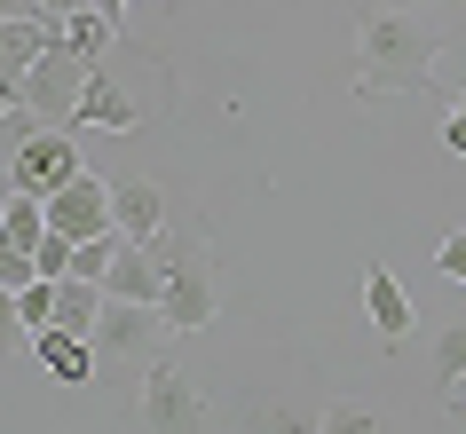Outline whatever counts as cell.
<instances>
[{
	"mask_svg": "<svg viewBox=\"0 0 466 434\" xmlns=\"http://www.w3.org/2000/svg\"><path fill=\"white\" fill-rule=\"evenodd\" d=\"M442 87V40L403 8H364L356 25V96L395 103V96H435Z\"/></svg>",
	"mask_w": 466,
	"mask_h": 434,
	"instance_id": "obj_1",
	"label": "cell"
},
{
	"mask_svg": "<svg viewBox=\"0 0 466 434\" xmlns=\"http://www.w3.org/2000/svg\"><path fill=\"white\" fill-rule=\"evenodd\" d=\"M150 253H158V316H167L174 339H190L214 324V261H206V237L198 229H182V237H150Z\"/></svg>",
	"mask_w": 466,
	"mask_h": 434,
	"instance_id": "obj_2",
	"label": "cell"
},
{
	"mask_svg": "<svg viewBox=\"0 0 466 434\" xmlns=\"http://www.w3.org/2000/svg\"><path fill=\"white\" fill-rule=\"evenodd\" d=\"M79 87H87V56L64 40V25H56V32H48V48L32 56V72L16 79V96H25V111H40L48 126H72Z\"/></svg>",
	"mask_w": 466,
	"mask_h": 434,
	"instance_id": "obj_3",
	"label": "cell"
},
{
	"mask_svg": "<svg viewBox=\"0 0 466 434\" xmlns=\"http://www.w3.org/2000/svg\"><path fill=\"white\" fill-rule=\"evenodd\" d=\"M143 434H206V395L190 363H150L143 379Z\"/></svg>",
	"mask_w": 466,
	"mask_h": 434,
	"instance_id": "obj_4",
	"label": "cell"
},
{
	"mask_svg": "<svg viewBox=\"0 0 466 434\" xmlns=\"http://www.w3.org/2000/svg\"><path fill=\"white\" fill-rule=\"evenodd\" d=\"M40 206H48V229H56V237H72V245L111 229V182H103V174H87V167H79L56 197H40Z\"/></svg>",
	"mask_w": 466,
	"mask_h": 434,
	"instance_id": "obj_5",
	"label": "cell"
},
{
	"mask_svg": "<svg viewBox=\"0 0 466 434\" xmlns=\"http://www.w3.org/2000/svg\"><path fill=\"white\" fill-rule=\"evenodd\" d=\"M8 174H16V190H25V197H56L79 174V143L64 135V126H40V135L8 158Z\"/></svg>",
	"mask_w": 466,
	"mask_h": 434,
	"instance_id": "obj_6",
	"label": "cell"
},
{
	"mask_svg": "<svg viewBox=\"0 0 466 434\" xmlns=\"http://www.w3.org/2000/svg\"><path fill=\"white\" fill-rule=\"evenodd\" d=\"M96 356H150L158 339H167V316L158 308H143V300H103V316H96Z\"/></svg>",
	"mask_w": 466,
	"mask_h": 434,
	"instance_id": "obj_7",
	"label": "cell"
},
{
	"mask_svg": "<svg viewBox=\"0 0 466 434\" xmlns=\"http://www.w3.org/2000/svg\"><path fill=\"white\" fill-rule=\"evenodd\" d=\"M111 229L135 245H150L158 229H167V197H158V182L150 174H127V182H111Z\"/></svg>",
	"mask_w": 466,
	"mask_h": 434,
	"instance_id": "obj_8",
	"label": "cell"
},
{
	"mask_svg": "<svg viewBox=\"0 0 466 434\" xmlns=\"http://www.w3.org/2000/svg\"><path fill=\"white\" fill-rule=\"evenodd\" d=\"M72 126H96V135H135V103L119 96V79H111V64H87V87H79V111Z\"/></svg>",
	"mask_w": 466,
	"mask_h": 434,
	"instance_id": "obj_9",
	"label": "cell"
},
{
	"mask_svg": "<svg viewBox=\"0 0 466 434\" xmlns=\"http://www.w3.org/2000/svg\"><path fill=\"white\" fill-rule=\"evenodd\" d=\"M32 348H40V363H48V379H64V387H87V379H96V339H87V332L40 324V332H32Z\"/></svg>",
	"mask_w": 466,
	"mask_h": 434,
	"instance_id": "obj_10",
	"label": "cell"
},
{
	"mask_svg": "<svg viewBox=\"0 0 466 434\" xmlns=\"http://www.w3.org/2000/svg\"><path fill=\"white\" fill-rule=\"evenodd\" d=\"M103 300H143V308H158V253L127 237L119 253H111V277H103Z\"/></svg>",
	"mask_w": 466,
	"mask_h": 434,
	"instance_id": "obj_11",
	"label": "cell"
},
{
	"mask_svg": "<svg viewBox=\"0 0 466 434\" xmlns=\"http://www.w3.org/2000/svg\"><path fill=\"white\" fill-rule=\"evenodd\" d=\"M364 316H371V332L388 339V348L411 332V300H403V285L388 277V261H364Z\"/></svg>",
	"mask_w": 466,
	"mask_h": 434,
	"instance_id": "obj_12",
	"label": "cell"
},
{
	"mask_svg": "<svg viewBox=\"0 0 466 434\" xmlns=\"http://www.w3.org/2000/svg\"><path fill=\"white\" fill-rule=\"evenodd\" d=\"M56 25H64V16H0V79H25Z\"/></svg>",
	"mask_w": 466,
	"mask_h": 434,
	"instance_id": "obj_13",
	"label": "cell"
},
{
	"mask_svg": "<svg viewBox=\"0 0 466 434\" xmlns=\"http://www.w3.org/2000/svg\"><path fill=\"white\" fill-rule=\"evenodd\" d=\"M253 434H324V410L293 403V395H261L253 403Z\"/></svg>",
	"mask_w": 466,
	"mask_h": 434,
	"instance_id": "obj_14",
	"label": "cell"
},
{
	"mask_svg": "<svg viewBox=\"0 0 466 434\" xmlns=\"http://www.w3.org/2000/svg\"><path fill=\"white\" fill-rule=\"evenodd\" d=\"M96 316H103V285L56 277V324H64V332H96Z\"/></svg>",
	"mask_w": 466,
	"mask_h": 434,
	"instance_id": "obj_15",
	"label": "cell"
},
{
	"mask_svg": "<svg viewBox=\"0 0 466 434\" xmlns=\"http://www.w3.org/2000/svg\"><path fill=\"white\" fill-rule=\"evenodd\" d=\"M64 40H72L87 64H103V56H111V40H119V25H111V16H96V8H72V16H64Z\"/></svg>",
	"mask_w": 466,
	"mask_h": 434,
	"instance_id": "obj_16",
	"label": "cell"
},
{
	"mask_svg": "<svg viewBox=\"0 0 466 434\" xmlns=\"http://www.w3.org/2000/svg\"><path fill=\"white\" fill-rule=\"evenodd\" d=\"M119 229H103V237H79L72 245V277H87V285H103V277H111V253H119Z\"/></svg>",
	"mask_w": 466,
	"mask_h": 434,
	"instance_id": "obj_17",
	"label": "cell"
},
{
	"mask_svg": "<svg viewBox=\"0 0 466 434\" xmlns=\"http://www.w3.org/2000/svg\"><path fill=\"white\" fill-rule=\"evenodd\" d=\"M435 387H442V395H459V387H466V324H451V332L435 339Z\"/></svg>",
	"mask_w": 466,
	"mask_h": 434,
	"instance_id": "obj_18",
	"label": "cell"
},
{
	"mask_svg": "<svg viewBox=\"0 0 466 434\" xmlns=\"http://www.w3.org/2000/svg\"><path fill=\"white\" fill-rule=\"evenodd\" d=\"M40 126H48V119H40V111H25V96H16L8 111H0V158H16V150L40 135Z\"/></svg>",
	"mask_w": 466,
	"mask_h": 434,
	"instance_id": "obj_19",
	"label": "cell"
},
{
	"mask_svg": "<svg viewBox=\"0 0 466 434\" xmlns=\"http://www.w3.org/2000/svg\"><path fill=\"white\" fill-rule=\"evenodd\" d=\"M32 277H40V268H32V245L16 237V229H0V285H8V292H25Z\"/></svg>",
	"mask_w": 466,
	"mask_h": 434,
	"instance_id": "obj_20",
	"label": "cell"
},
{
	"mask_svg": "<svg viewBox=\"0 0 466 434\" xmlns=\"http://www.w3.org/2000/svg\"><path fill=\"white\" fill-rule=\"evenodd\" d=\"M324 434H388V419L364 403H324Z\"/></svg>",
	"mask_w": 466,
	"mask_h": 434,
	"instance_id": "obj_21",
	"label": "cell"
},
{
	"mask_svg": "<svg viewBox=\"0 0 466 434\" xmlns=\"http://www.w3.org/2000/svg\"><path fill=\"white\" fill-rule=\"evenodd\" d=\"M16 316H25V332H40V324H56V285H48V277H32V285L16 292Z\"/></svg>",
	"mask_w": 466,
	"mask_h": 434,
	"instance_id": "obj_22",
	"label": "cell"
},
{
	"mask_svg": "<svg viewBox=\"0 0 466 434\" xmlns=\"http://www.w3.org/2000/svg\"><path fill=\"white\" fill-rule=\"evenodd\" d=\"M32 268H40V277H72V237H56V229H40V245H32Z\"/></svg>",
	"mask_w": 466,
	"mask_h": 434,
	"instance_id": "obj_23",
	"label": "cell"
},
{
	"mask_svg": "<svg viewBox=\"0 0 466 434\" xmlns=\"http://www.w3.org/2000/svg\"><path fill=\"white\" fill-rule=\"evenodd\" d=\"M16 339H25V316H16V292L0 285V356H8Z\"/></svg>",
	"mask_w": 466,
	"mask_h": 434,
	"instance_id": "obj_24",
	"label": "cell"
},
{
	"mask_svg": "<svg viewBox=\"0 0 466 434\" xmlns=\"http://www.w3.org/2000/svg\"><path fill=\"white\" fill-rule=\"evenodd\" d=\"M435 268H442V277H459V285H466V229H451V237H442Z\"/></svg>",
	"mask_w": 466,
	"mask_h": 434,
	"instance_id": "obj_25",
	"label": "cell"
},
{
	"mask_svg": "<svg viewBox=\"0 0 466 434\" xmlns=\"http://www.w3.org/2000/svg\"><path fill=\"white\" fill-rule=\"evenodd\" d=\"M442 150H451V158H466V96L451 103V119H442Z\"/></svg>",
	"mask_w": 466,
	"mask_h": 434,
	"instance_id": "obj_26",
	"label": "cell"
},
{
	"mask_svg": "<svg viewBox=\"0 0 466 434\" xmlns=\"http://www.w3.org/2000/svg\"><path fill=\"white\" fill-rule=\"evenodd\" d=\"M87 8H96V16H111V25H127V8H135V0H87Z\"/></svg>",
	"mask_w": 466,
	"mask_h": 434,
	"instance_id": "obj_27",
	"label": "cell"
},
{
	"mask_svg": "<svg viewBox=\"0 0 466 434\" xmlns=\"http://www.w3.org/2000/svg\"><path fill=\"white\" fill-rule=\"evenodd\" d=\"M40 16H72V8H87V0H32Z\"/></svg>",
	"mask_w": 466,
	"mask_h": 434,
	"instance_id": "obj_28",
	"label": "cell"
},
{
	"mask_svg": "<svg viewBox=\"0 0 466 434\" xmlns=\"http://www.w3.org/2000/svg\"><path fill=\"white\" fill-rule=\"evenodd\" d=\"M451 427H459V434H466V403H459V395H451Z\"/></svg>",
	"mask_w": 466,
	"mask_h": 434,
	"instance_id": "obj_29",
	"label": "cell"
},
{
	"mask_svg": "<svg viewBox=\"0 0 466 434\" xmlns=\"http://www.w3.org/2000/svg\"><path fill=\"white\" fill-rule=\"evenodd\" d=\"M8 103H16V79H0V111H8Z\"/></svg>",
	"mask_w": 466,
	"mask_h": 434,
	"instance_id": "obj_30",
	"label": "cell"
},
{
	"mask_svg": "<svg viewBox=\"0 0 466 434\" xmlns=\"http://www.w3.org/2000/svg\"><path fill=\"white\" fill-rule=\"evenodd\" d=\"M0 190H16V174H8V158H0Z\"/></svg>",
	"mask_w": 466,
	"mask_h": 434,
	"instance_id": "obj_31",
	"label": "cell"
},
{
	"mask_svg": "<svg viewBox=\"0 0 466 434\" xmlns=\"http://www.w3.org/2000/svg\"><path fill=\"white\" fill-rule=\"evenodd\" d=\"M8 197H16V190H0V214H8Z\"/></svg>",
	"mask_w": 466,
	"mask_h": 434,
	"instance_id": "obj_32",
	"label": "cell"
},
{
	"mask_svg": "<svg viewBox=\"0 0 466 434\" xmlns=\"http://www.w3.org/2000/svg\"><path fill=\"white\" fill-rule=\"evenodd\" d=\"M371 8H388V0H371Z\"/></svg>",
	"mask_w": 466,
	"mask_h": 434,
	"instance_id": "obj_33",
	"label": "cell"
}]
</instances>
